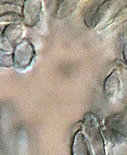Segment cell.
Segmentation results:
<instances>
[{
    "label": "cell",
    "mask_w": 127,
    "mask_h": 155,
    "mask_svg": "<svg viewBox=\"0 0 127 155\" xmlns=\"http://www.w3.org/2000/svg\"><path fill=\"white\" fill-rule=\"evenodd\" d=\"M34 48L31 41L23 40L15 47L13 56L14 65L20 70L27 69L35 57Z\"/></svg>",
    "instance_id": "obj_1"
},
{
    "label": "cell",
    "mask_w": 127,
    "mask_h": 155,
    "mask_svg": "<svg viewBox=\"0 0 127 155\" xmlns=\"http://www.w3.org/2000/svg\"><path fill=\"white\" fill-rule=\"evenodd\" d=\"M42 3L40 1H27L23 5L22 14L25 25L29 27L37 25L41 19Z\"/></svg>",
    "instance_id": "obj_2"
},
{
    "label": "cell",
    "mask_w": 127,
    "mask_h": 155,
    "mask_svg": "<svg viewBox=\"0 0 127 155\" xmlns=\"http://www.w3.org/2000/svg\"><path fill=\"white\" fill-rule=\"evenodd\" d=\"M23 28L21 23L14 22L5 26L2 33L4 43L11 47H15L23 35Z\"/></svg>",
    "instance_id": "obj_3"
},
{
    "label": "cell",
    "mask_w": 127,
    "mask_h": 155,
    "mask_svg": "<svg viewBox=\"0 0 127 155\" xmlns=\"http://www.w3.org/2000/svg\"><path fill=\"white\" fill-rule=\"evenodd\" d=\"M19 6L15 2L0 1V19L16 22L21 18Z\"/></svg>",
    "instance_id": "obj_4"
},
{
    "label": "cell",
    "mask_w": 127,
    "mask_h": 155,
    "mask_svg": "<svg viewBox=\"0 0 127 155\" xmlns=\"http://www.w3.org/2000/svg\"><path fill=\"white\" fill-rule=\"evenodd\" d=\"M104 89L106 94L110 98H113L119 94L121 83L117 72L113 71L105 81Z\"/></svg>",
    "instance_id": "obj_5"
},
{
    "label": "cell",
    "mask_w": 127,
    "mask_h": 155,
    "mask_svg": "<svg viewBox=\"0 0 127 155\" xmlns=\"http://www.w3.org/2000/svg\"><path fill=\"white\" fill-rule=\"evenodd\" d=\"M72 155H92L86 140L81 133H78L74 137Z\"/></svg>",
    "instance_id": "obj_6"
},
{
    "label": "cell",
    "mask_w": 127,
    "mask_h": 155,
    "mask_svg": "<svg viewBox=\"0 0 127 155\" xmlns=\"http://www.w3.org/2000/svg\"><path fill=\"white\" fill-rule=\"evenodd\" d=\"M63 3L60 4L59 8L57 12V15L60 18H64L67 17L68 15H70L72 12L74 10L75 7V2L74 1H67V3Z\"/></svg>",
    "instance_id": "obj_7"
},
{
    "label": "cell",
    "mask_w": 127,
    "mask_h": 155,
    "mask_svg": "<svg viewBox=\"0 0 127 155\" xmlns=\"http://www.w3.org/2000/svg\"><path fill=\"white\" fill-rule=\"evenodd\" d=\"M13 65L12 55L0 51V67H11Z\"/></svg>",
    "instance_id": "obj_8"
},
{
    "label": "cell",
    "mask_w": 127,
    "mask_h": 155,
    "mask_svg": "<svg viewBox=\"0 0 127 155\" xmlns=\"http://www.w3.org/2000/svg\"><path fill=\"white\" fill-rule=\"evenodd\" d=\"M125 43L126 44H125V49H124V51H125V58H126L127 61V40L126 41Z\"/></svg>",
    "instance_id": "obj_9"
}]
</instances>
